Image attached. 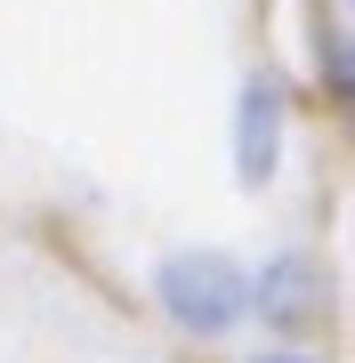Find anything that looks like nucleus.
Masks as SVG:
<instances>
[{
    "label": "nucleus",
    "mask_w": 355,
    "mask_h": 363,
    "mask_svg": "<svg viewBox=\"0 0 355 363\" xmlns=\"http://www.w3.org/2000/svg\"><path fill=\"white\" fill-rule=\"evenodd\" d=\"M154 298H162V315L178 331L218 339V331H235L250 315V267L226 259V250H170L154 267Z\"/></svg>",
    "instance_id": "f257e3e1"
},
{
    "label": "nucleus",
    "mask_w": 355,
    "mask_h": 363,
    "mask_svg": "<svg viewBox=\"0 0 355 363\" xmlns=\"http://www.w3.org/2000/svg\"><path fill=\"white\" fill-rule=\"evenodd\" d=\"M283 121H291L283 73L275 65L242 73V89H235V178L242 186H266L283 169Z\"/></svg>",
    "instance_id": "f03ea898"
},
{
    "label": "nucleus",
    "mask_w": 355,
    "mask_h": 363,
    "mask_svg": "<svg viewBox=\"0 0 355 363\" xmlns=\"http://www.w3.org/2000/svg\"><path fill=\"white\" fill-rule=\"evenodd\" d=\"M323 298H331V283H323L315 250H275V259L250 274V315L266 331H307L323 315Z\"/></svg>",
    "instance_id": "7ed1b4c3"
},
{
    "label": "nucleus",
    "mask_w": 355,
    "mask_h": 363,
    "mask_svg": "<svg viewBox=\"0 0 355 363\" xmlns=\"http://www.w3.org/2000/svg\"><path fill=\"white\" fill-rule=\"evenodd\" d=\"M315 49H323V89H331V97H339L347 113H355V33L323 25V40H315Z\"/></svg>",
    "instance_id": "20e7f679"
},
{
    "label": "nucleus",
    "mask_w": 355,
    "mask_h": 363,
    "mask_svg": "<svg viewBox=\"0 0 355 363\" xmlns=\"http://www.w3.org/2000/svg\"><path fill=\"white\" fill-rule=\"evenodd\" d=\"M250 363H315V355H299V347H266V355H250Z\"/></svg>",
    "instance_id": "39448f33"
},
{
    "label": "nucleus",
    "mask_w": 355,
    "mask_h": 363,
    "mask_svg": "<svg viewBox=\"0 0 355 363\" xmlns=\"http://www.w3.org/2000/svg\"><path fill=\"white\" fill-rule=\"evenodd\" d=\"M347 16H355V0H347Z\"/></svg>",
    "instance_id": "423d86ee"
}]
</instances>
